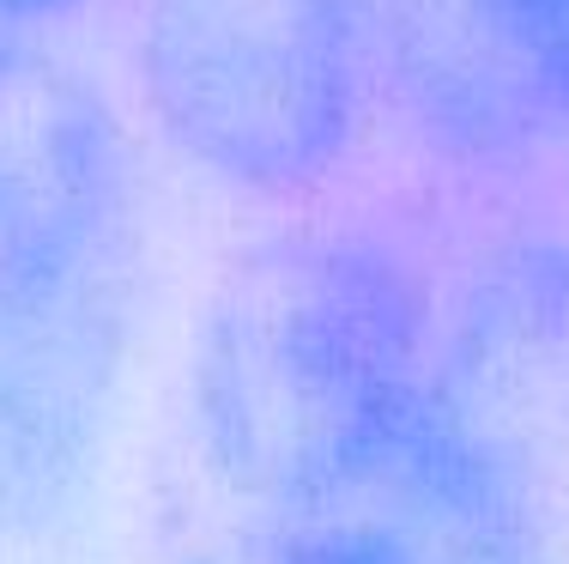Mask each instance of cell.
Returning a JSON list of instances; mask_svg holds the SVG:
<instances>
[{
    "mask_svg": "<svg viewBox=\"0 0 569 564\" xmlns=\"http://www.w3.org/2000/svg\"><path fill=\"white\" fill-rule=\"evenodd\" d=\"M430 383L412 267L376 237L291 231L254 244L212 291L188 400L212 474L279 509L376 462Z\"/></svg>",
    "mask_w": 569,
    "mask_h": 564,
    "instance_id": "1",
    "label": "cell"
},
{
    "mask_svg": "<svg viewBox=\"0 0 569 564\" xmlns=\"http://www.w3.org/2000/svg\"><path fill=\"white\" fill-rule=\"evenodd\" d=\"M133 61L152 122L242 195H309L376 98L370 0H140Z\"/></svg>",
    "mask_w": 569,
    "mask_h": 564,
    "instance_id": "2",
    "label": "cell"
},
{
    "mask_svg": "<svg viewBox=\"0 0 569 564\" xmlns=\"http://www.w3.org/2000/svg\"><path fill=\"white\" fill-rule=\"evenodd\" d=\"M249 564H539V509L509 443L437 376L376 462L267 509Z\"/></svg>",
    "mask_w": 569,
    "mask_h": 564,
    "instance_id": "3",
    "label": "cell"
},
{
    "mask_svg": "<svg viewBox=\"0 0 569 564\" xmlns=\"http://www.w3.org/2000/svg\"><path fill=\"white\" fill-rule=\"evenodd\" d=\"M376 86L430 152L527 165L569 140V0H370Z\"/></svg>",
    "mask_w": 569,
    "mask_h": 564,
    "instance_id": "4",
    "label": "cell"
},
{
    "mask_svg": "<svg viewBox=\"0 0 569 564\" xmlns=\"http://www.w3.org/2000/svg\"><path fill=\"white\" fill-rule=\"evenodd\" d=\"M128 207L116 110L37 37H0V310L116 274Z\"/></svg>",
    "mask_w": 569,
    "mask_h": 564,
    "instance_id": "5",
    "label": "cell"
},
{
    "mask_svg": "<svg viewBox=\"0 0 569 564\" xmlns=\"http://www.w3.org/2000/svg\"><path fill=\"white\" fill-rule=\"evenodd\" d=\"M121 279L0 310V553L79 534L103 486L128 310Z\"/></svg>",
    "mask_w": 569,
    "mask_h": 564,
    "instance_id": "6",
    "label": "cell"
},
{
    "mask_svg": "<svg viewBox=\"0 0 569 564\" xmlns=\"http://www.w3.org/2000/svg\"><path fill=\"white\" fill-rule=\"evenodd\" d=\"M86 0H0V37H37L43 24H61Z\"/></svg>",
    "mask_w": 569,
    "mask_h": 564,
    "instance_id": "7",
    "label": "cell"
}]
</instances>
